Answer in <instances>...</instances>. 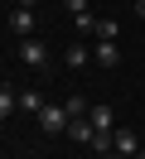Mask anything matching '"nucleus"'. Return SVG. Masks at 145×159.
<instances>
[{
	"mask_svg": "<svg viewBox=\"0 0 145 159\" xmlns=\"http://www.w3.org/2000/svg\"><path fill=\"white\" fill-rule=\"evenodd\" d=\"M87 116H92V125H97V135H111V130H116V111L106 106V101H97V106L87 111Z\"/></svg>",
	"mask_w": 145,
	"mask_h": 159,
	"instance_id": "obj_5",
	"label": "nucleus"
},
{
	"mask_svg": "<svg viewBox=\"0 0 145 159\" xmlns=\"http://www.w3.org/2000/svg\"><path fill=\"white\" fill-rule=\"evenodd\" d=\"M15 111H19V97H15L10 87H0V120H10Z\"/></svg>",
	"mask_w": 145,
	"mask_h": 159,
	"instance_id": "obj_10",
	"label": "nucleus"
},
{
	"mask_svg": "<svg viewBox=\"0 0 145 159\" xmlns=\"http://www.w3.org/2000/svg\"><path fill=\"white\" fill-rule=\"evenodd\" d=\"M19 5H24V10H34V0H19Z\"/></svg>",
	"mask_w": 145,
	"mask_h": 159,
	"instance_id": "obj_16",
	"label": "nucleus"
},
{
	"mask_svg": "<svg viewBox=\"0 0 145 159\" xmlns=\"http://www.w3.org/2000/svg\"><path fill=\"white\" fill-rule=\"evenodd\" d=\"M68 140H77V145H92V135H97V125H92V116H73L68 120V130H63Z\"/></svg>",
	"mask_w": 145,
	"mask_h": 159,
	"instance_id": "obj_3",
	"label": "nucleus"
},
{
	"mask_svg": "<svg viewBox=\"0 0 145 159\" xmlns=\"http://www.w3.org/2000/svg\"><path fill=\"white\" fill-rule=\"evenodd\" d=\"M63 63H68V68H87V63H92V48H87V43H68V53H63Z\"/></svg>",
	"mask_w": 145,
	"mask_h": 159,
	"instance_id": "obj_7",
	"label": "nucleus"
},
{
	"mask_svg": "<svg viewBox=\"0 0 145 159\" xmlns=\"http://www.w3.org/2000/svg\"><path fill=\"white\" fill-rule=\"evenodd\" d=\"M68 106H44L39 111V130H44V135H58V130H68Z\"/></svg>",
	"mask_w": 145,
	"mask_h": 159,
	"instance_id": "obj_2",
	"label": "nucleus"
},
{
	"mask_svg": "<svg viewBox=\"0 0 145 159\" xmlns=\"http://www.w3.org/2000/svg\"><path fill=\"white\" fill-rule=\"evenodd\" d=\"M140 159H145V149H140Z\"/></svg>",
	"mask_w": 145,
	"mask_h": 159,
	"instance_id": "obj_17",
	"label": "nucleus"
},
{
	"mask_svg": "<svg viewBox=\"0 0 145 159\" xmlns=\"http://www.w3.org/2000/svg\"><path fill=\"white\" fill-rule=\"evenodd\" d=\"M63 106H68V116H87V111H92V106H87V101H82V97H68V101H63Z\"/></svg>",
	"mask_w": 145,
	"mask_h": 159,
	"instance_id": "obj_13",
	"label": "nucleus"
},
{
	"mask_svg": "<svg viewBox=\"0 0 145 159\" xmlns=\"http://www.w3.org/2000/svg\"><path fill=\"white\" fill-rule=\"evenodd\" d=\"M10 29H15L19 39H29V34L39 29V20H34V10H24V5H15V15H10Z\"/></svg>",
	"mask_w": 145,
	"mask_h": 159,
	"instance_id": "obj_4",
	"label": "nucleus"
},
{
	"mask_svg": "<svg viewBox=\"0 0 145 159\" xmlns=\"http://www.w3.org/2000/svg\"><path fill=\"white\" fill-rule=\"evenodd\" d=\"M116 34H121L116 20H97V39H116Z\"/></svg>",
	"mask_w": 145,
	"mask_h": 159,
	"instance_id": "obj_11",
	"label": "nucleus"
},
{
	"mask_svg": "<svg viewBox=\"0 0 145 159\" xmlns=\"http://www.w3.org/2000/svg\"><path fill=\"white\" fill-rule=\"evenodd\" d=\"M97 63H102V68H116V63H121V48H116V39H97Z\"/></svg>",
	"mask_w": 145,
	"mask_h": 159,
	"instance_id": "obj_8",
	"label": "nucleus"
},
{
	"mask_svg": "<svg viewBox=\"0 0 145 159\" xmlns=\"http://www.w3.org/2000/svg\"><path fill=\"white\" fill-rule=\"evenodd\" d=\"M44 106H48V101L39 97V92H19V111H24V116H39Z\"/></svg>",
	"mask_w": 145,
	"mask_h": 159,
	"instance_id": "obj_9",
	"label": "nucleus"
},
{
	"mask_svg": "<svg viewBox=\"0 0 145 159\" xmlns=\"http://www.w3.org/2000/svg\"><path fill=\"white\" fill-rule=\"evenodd\" d=\"M63 5H68L73 15H82V10H87V0H63Z\"/></svg>",
	"mask_w": 145,
	"mask_h": 159,
	"instance_id": "obj_14",
	"label": "nucleus"
},
{
	"mask_svg": "<svg viewBox=\"0 0 145 159\" xmlns=\"http://www.w3.org/2000/svg\"><path fill=\"white\" fill-rule=\"evenodd\" d=\"M77 34H97V15H92V10L77 15Z\"/></svg>",
	"mask_w": 145,
	"mask_h": 159,
	"instance_id": "obj_12",
	"label": "nucleus"
},
{
	"mask_svg": "<svg viewBox=\"0 0 145 159\" xmlns=\"http://www.w3.org/2000/svg\"><path fill=\"white\" fill-rule=\"evenodd\" d=\"M111 154H121V159L135 154V130H111Z\"/></svg>",
	"mask_w": 145,
	"mask_h": 159,
	"instance_id": "obj_6",
	"label": "nucleus"
},
{
	"mask_svg": "<svg viewBox=\"0 0 145 159\" xmlns=\"http://www.w3.org/2000/svg\"><path fill=\"white\" fill-rule=\"evenodd\" d=\"M135 15H140V20H145V0H135Z\"/></svg>",
	"mask_w": 145,
	"mask_h": 159,
	"instance_id": "obj_15",
	"label": "nucleus"
},
{
	"mask_svg": "<svg viewBox=\"0 0 145 159\" xmlns=\"http://www.w3.org/2000/svg\"><path fill=\"white\" fill-rule=\"evenodd\" d=\"M19 63H24V68H39V72L48 68V48L34 39V34H29V39H19Z\"/></svg>",
	"mask_w": 145,
	"mask_h": 159,
	"instance_id": "obj_1",
	"label": "nucleus"
}]
</instances>
